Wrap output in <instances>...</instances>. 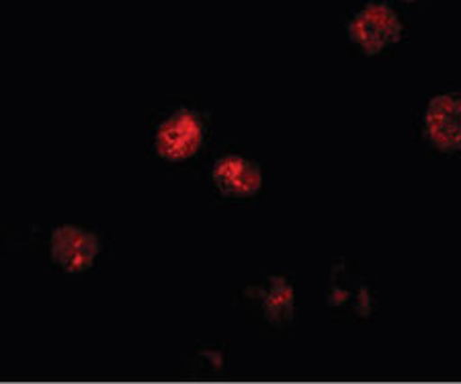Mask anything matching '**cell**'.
<instances>
[{"label":"cell","mask_w":461,"mask_h":384,"mask_svg":"<svg viewBox=\"0 0 461 384\" xmlns=\"http://www.w3.org/2000/svg\"><path fill=\"white\" fill-rule=\"evenodd\" d=\"M103 251L99 233L78 224H62L51 231V260L66 273H83L95 265Z\"/></svg>","instance_id":"277c9868"},{"label":"cell","mask_w":461,"mask_h":384,"mask_svg":"<svg viewBox=\"0 0 461 384\" xmlns=\"http://www.w3.org/2000/svg\"><path fill=\"white\" fill-rule=\"evenodd\" d=\"M212 181L221 197L249 199L263 186V171L257 160L240 154H224L213 162Z\"/></svg>","instance_id":"52a82bcc"},{"label":"cell","mask_w":461,"mask_h":384,"mask_svg":"<svg viewBox=\"0 0 461 384\" xmlns=\"http://www.w3.org/2000/svg\"><path fill=\"white\" fill-rule=\"evenodd\" d=\"M347 38L363 56H377L402 41V17L388 0H369L348 19Z\"/></svg>","instance_id":"6da1fadb"},{"label":"cell","mask_w":461,"mask_h":384,"mask_svg":"<svg viewBox=\"0 0 461 384\" xmlns=\"http://www.w3.org/2000/svg\"><path fill=\"white\" fill-rule=\"evenodd\" d=\"M400 3H419V0H400Z\"/></svg>","instance_id":"ba28073f"},{"label":"cell","mask_w":461,"mask_h":384,"mask_svg":"<svg viewBox=\"0 0 461 384\" xmlns=\"http://www.w3.org/2000/svg\"><path fill=\"white\" fill-rule=\"evenodd\" d=\"M324 302L332 313H351L359 319H367L374 315L375 294L367 282H363V278L348 271L345 261H339L330 270Z\"/></svg>","instance_id":"5b68a950"},{"label":"cell","mask_w":461,"mask_h":384,"mask_svg":"<svg viewBox=\"0 0 461 384\" xmlns=\"http://www.w3.org/2000/svg\"><path fill=\"white\" fill-rule=\"evenodd\" d=\"M207 130V114L178 107L156 128L154 151L167 162H185L203 149Z\"/></svg>","instance_id":"7a4b0ae2"},{"label":"cell","mask_w":461,"mask_h":384,"mask_svg":"<svg viewBox=\"0 0 461 384\" xmlns=\"http://www.w3.org/2000/svg\"><path fill=\"white\" fill-rule=\"evenodd\" d=\"M422 136L443 154L461 152V91L430 97L422 114Z\"/></svg>","instance_id":"3957f363"},{"label":"cell","mask_w":461,"mask_h":384,"mask_svg":"<svg viewBox=\"0 0 461 384\" xmlns=\"http://www.w3.org/2000/svg\"><path fill=\"white\" fill-rule=\"evenodd\" d=\"M247 298L257 306L260 319L273 329H285L295 319V290L284 276H269L250 286Z\"/></svg>","instance_id":"8992f818"}]
</instances>
